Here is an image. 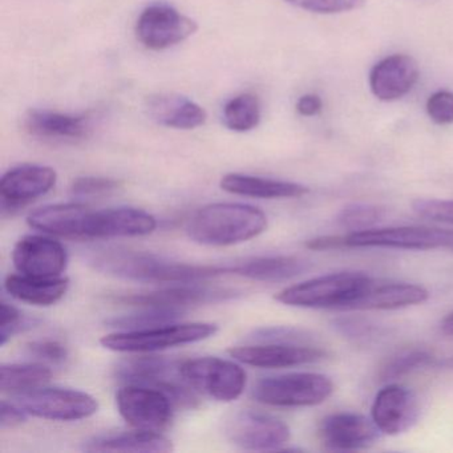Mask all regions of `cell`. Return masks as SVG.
Wrapping results in <instances>:
<instances>
[{
    "label": "cell",
    "mask_w": 453,
    "mask_h": 453,
    "mask_svg": "<svg viewBox=\"0 0 453 453\" xmlns=\"http://www.w3.org/2000/svg\"><path fill=\"white\" fill-rule=\"evenodd\" d=\"M221 188L222 190L232 195L265 198V200L296 198L309 193V188L296 182L241 173H230L222 177Z\"/></svg>",
    "instance_id": "83f0119b"
},
{
    "label": "cell",
    "mask_w": 453,
    "mask_h": 453,
    "mask_svg": "<svg viewBox=\"0 0 453 453\" xmlns=\"http://www.w3.org/2000/svg\"><path fill=\"white\" fill-rule=\"evenodd\" d=\"M333 392V380L323 373L293 372L262 379L254 387L253 397L272 407H314Z\"/></svg>",
    "instance_id": "5b68a950"
},
{
    "label": "cell",
    "mask_w": 453,
    "mask_h": 453,
    "mask_svg": "<svg viewBox=\"0 0 453 453\" xmlns=\"http://www.w3.org/2000/svg\"><path fill=\"white\" fill-rule=\"evenodd\" d=\"M432 355L426 349H411L389 359L383 365L379 373V378L383 381L396 380L408 373L413 372L418 368L431 365Z\"/></svg>",
    "instance_id": "d6a6232c"
},
{
    "label": "cell",
    "mask_w": 453,
    "mask_h": 453,
    "mask_svg": "<svg viewBox=\"0 0 453 453\" xmlns=\"http://www.w3.org/2000/svg\"><path fill=\"white\" fill-rule=\"evenodd\" d=\"M249 339L257 343L307 344L312 341V335L309 331L293 326H272L258 328Z\"/></svg>",
    "instance_id": "836d02e7"
},
{
    "label": "cell",
    "mask_w": 453,
    "mask_h": 453,
    "mask_svg": "<svg viewBox=\"0 0 453 453\" xmlns=\"http://www.w3.org/2000/svg\"><path fill=\"white\" fill-rule=\"evenodd\" d=\"M52 378V371L43 363H10L0 368V389L19 395L43 387Z\"/></svg>",
    "instance_id": "f1b7e54d"
},
{
    "label": "cell",
    "mask_w": 453,
    "mask_h": 453,
    "mask_svg": "<svg viewBox=\"0 0 453 453\" xmlns=\"http://www.w3.org/2000/svg\"><path fill=\"white\" fill-rule=\"evenodd\" d=\"M87 452H171L173 444L160 432L134 431L102 434L84 444Z\"/></svg>",
    "instance_id": "484cf974"
},
{
    "label": "cell",
    "mask_w": 453,
    "mask_h": 453,
    "mask_svg": "<svg viewBox=\"0 0 453 453\" xmlns=\"http://www.w3.org/2000/svg\"><path fill=\"white\" fill-rule=\"evenodd\" d=\"M237 296V291L232 290V288H209V286L182 283L181 286H172V288L152 291V293L120 296L118 301L124 304L142 307V309H164L182 311L187 307L229 301V299L235 298Z\"/></svg>",
    "instance_id": "4fadbf2b"
},
{
    "label": "cell",
    "mask_w": 453,
    "mask_h": 453,
    "mask_svg": "<svg viewBox=\"0 0 453 453\" xmlns=\"http://www.w3.org/2000/svg\"><path fill=\"white\" fill-rule=\"evenodd\" d=\"M27 421V412L19 404L4 400L0 404V428H17Z\"/></svg>",
    "instance_id": "b9f144b4"
},
{
    "label": "cell",
    "mask_w": 453,
    "mask_h": 453,
    "mask_svg": "<svg viewBox=\"0 0 453 453\" xmlns=\"http://www.w3.org/2000/svg\"><path fill=\"white\" fill-rule=\"evenodd\" d=\"M441 331L445 335L453 336V312H450L449 315H447V317L442 319Z\"/></svg>",
    "instance_id": "ee69618b"
},
{
    "label": "cell",
    "mask_w": 453,
    "mask_h": 453,
    "mask_svg": "<svg viewBox=\"0 0 453 453\" xmlns=\"http://www.w3.org/2000/svg\"><path fill=\"white\" fill-rule=\"evenodd\" d=\"M437 365H439V367L450 368V370H452V368H453V357H447V359H444V360H440V362L437 363Z\"/></svg>",
    "instance_id": "f6af8a7d"
},
{
    "label": "cell",
    "mask_w": 453,
    "mask_h": 453,
    "mask_svg": "<svg viewBox=\"0 0 453 453\" xmlns=\"http://www.w3.org/2000/svg\"><path fill=\"white\" fill-rule=\"evenodd\" d=\"M25 124L33 136L44 140H81L92 132L88 115H68L50 110L28 111Z\"/></svg>",
    "instance_id": "7402d4cb"
},
{
    "label": "cell",
    "mask_w": 453,
    "mask_h": 453,
    "mask_svg": "<svg viewBox=\"0 0 453 453\" xmlns=\"http://www.w3.org/2000/svg\"><path fill=\"white\" fill-rule=\"evenodd\" d=\"M334 325L338 328L339 333L351 339L371 338L376 331L371 323L363 319H355V318H339Z\"/></svg>",
    "instance_id": "60d3db41"
},
{
    "label": "cell",
    "mask_w": 453,
    "mask_h": 453,
    "mask_svg": "<svg viewBox=\"0 0 453 453\" xmlns=\"http://www.w3.org/2000/svg\"><path fill=\"white\" fill-rule=\"evenodd\" d=\"M323 103L318 95H304L296 103V111L299 115L306 116V118H311V116H317L322 111Z\"/></svg>",
    "instance_id": "7bdbcfd3"
},
{
    "label": "cell",
    "mask_w": 453,
    "mask_h": 453,
    "mask_svg": "<svg viewBox=\"0 0 453 453\" xmlns=\"http://www.w3.org/2000/svg\"><path fill=\"white\" fill-rule=\"evenodd\" d=\"M145 111L155 123L184 131L203 127L208 119L200 104L181 95H152L145 100Z\"/></svg>",
    "instance_id": "ffe728a7"
},
{
    "label": "cell",
    "mask_w": 453,
    "mask_h": 453,
    "mask_svg": "<svg viewBox=\"0 0 453 453\" xmlns=\"http://www.w3.org/2000/svg\"><path fill=\"white\" fill-rule=\"evenodd\" d=\"M420 413L418 396L402 384L389 383L376 394L371 418L381 434H404L415 426Z\"/></svg>",
    "instance_id": "7c38bea8"
},
{
    "label": "cell",
    "mask_w": 453,
    "mask_h": 453,
    "mask_svg": "<svg viewBox=\"0 0 453 453\" xmlns=\"http://www.w3.org/2000/svg\"><path fill=\"white\" fill-rule=\"evenodd\" d=\"M156 227L155 217L142 209L121 206L92 211L87 221L84 240L142 237L155 232Z\"/></svg>",
    "instance_id": "2e32d148"
},
{
    "label": "cell",
    "mask_w": 453,
    "mask_h": 453,
    "mask_svg": "<svg viewBox=\"0 0 453 453\" xmlns=\"http://www.w3.org/2000/svg\"><path fill=\"white\" fill-rule=\"evenodd\" d=\"M225 436L245 450H278L291 437L288 424L258 411L243 410L227 418Z\"/></svg>",
    "instance_id": "30bf717a"
},
{
    "label": "cell",
    "mask_w": 453,
    "mask_h": 453,
    "mask_svg": "<svg viewBox=\"0 0 453 453\" xmlns=\"http://www.w3.org/2000/svg\"><path fill=\"white\" fill-rule=\"evenodd\" d=\"M55 169L26 164L10 169L0 180V197L4 211H17L47 195L57 185Z\"/></svg>",
    "instance_id": "9a60e30c"
},
{
    "label": "cell",
    "mask_w": 453,
    "mask_h": 453,
    "mask_svg": "<svg viewBox=\"0 0 453 453\" xmlns=\"http://www.w3.org/2000/svg\"><path fill=\"white\" fill-rule=\"evenodd\" d=\"M181 311L164 309H144L139 314L123 315L108 320V325L120 328L121 331L142 330L155 326L174 323L179 319Z\"/></svg>",
    "instance_id": "4dcf8cb0"
},
{
    "label": "cell",
    "mask_w": 453,
    "mask_h": 453,
    "mask_svg": "<svg viewBox=\"0 0 453 453\" xmlns=\"http://www.w3.org/2000/svg\"><path fill=\"white\" fill-rule=\"evenodd\" d=\"M412 209L418 216L431 221L453 224V201L445 200H415Z\"/></svg>",
    "instance_id": "f35d334b"
},
{
    "label": "cell",
    "mask_w": 453,
    "mask_h": 453,
    "mask_svg": "<svg viewBox=\"0 0 453 453\" xmlns=\"http://www.w3.org/2000/svg\"><path fill=\"white\" fill-rule=\"evenodd\" d=\"M288 4L317 14H336L359 9L365 0H285Z\"/></svg>",
    "instance_id": "8d00e7d4"
},
{
    "label": "cell",
    "mask_w": 453,
    "mask_h": 453,
    "mask_svg": "<svg viewBox=\"0 0 453 453\" xmlns=\"http://www.w3.org/2000/svg\"><path fill=\"white\" fill-rule=\"evenodd\" d=\"M219 333L214 323H166L142 330L120 331L103 336L102 346L126 354H150L172 347L197 343Z\"/></svg>",
    "instance_id": "277c9868"
},
{
    "label": "cell",
    "mask_w": 453,
    "mask_h": 453,
    "mask_svg": "<svg viewBox=\"0 0 453 453\" xmlns=\"http://www.w3.org/2000/svg\"><path fill=\"white\" fill-rule=\"evenodd\" d=\"M12 262L20 274L33 277H62L68 254L59 241L46 235H25L12 251Z\"/></svg>",
    "instance_id": "5bb4252c"
},
{
    "label": "cell",
    "mask_w": 453,
    "mask_h": 453,
    "mask_svg": "<svg viewBox=\"0 0 453 453\" xmlns=\"http://www.w3.org/2000/svg\"><path fill=\"white\" fill-rule=\"evenodd\" d=\"M267 229L261 209L246 203H219L203 206L188 221L190 240L206 246H230L258 237Z\"/></svg>",
    "instance_id": "7a4b0ae2"
},
{
    "label": "cell",
    "mask_w": 453,
    "mask_h": 453,
    "mask_svg": "<svg viewBox=\"0 0 453 453\" xmlns=\"http://www.w3.org/2000/svg\"><path fill=\"white\" fill-rule=\"evenodd\" d=\"M225 127L230 131H253L261 121V104L258 97L251 94H241L225 104L222 112Z\"/></svg>",
    "instance_id": "f546056e"
},
{
    "label": "cell",
    "mask_w": 453,
    "mask_h": 453,
    "mask_svg": "<svg viewBox=\"0 0 453 453\" xmlns=\"http://www.w3.org/2000/svg\"><path fill=\"white\" fill-rule=\"evenodd\" d=\"M180 376L193 388L219 402H233L242 395L246 372L233 360L203 357L184 360L179 365Z\"/></svg>",
    "instance_id": "52a82bcc"
},
{
    "label": "cell",
    "mask_w": 453,
    "mask_h": 453,
    "mask_svg": "<svg viewBox=\"0 0 453 453\" xmlns=\"http://www.w3.org/2000/svg\"><path fill=\"white\" fill-rule=\"evenodd\" d=\"M372 282L362 272L333 273L288 286L275 299L286 306L303 309L351 310Z\"/></svg>",
    "instance_id": "3957f363"
},
{
    "label": "cell",
    "mask_w": 453,
    "mask_h": 453,
    "mask_svg": "<svg viewBox=\"0 0 453 453\" xmlns=\"http://www.w3.org/2000/svg\"><path fill=\"white\" fill-rule=\"evenodd\" d=\"M15 399L26 412L46 420H83L99 411V403L92 395L59 387H39L15 395Z\"/></svg>",
    "instance_id": "ba28073f"
},
{
    "label": "cell",
    "mask_w": 453,
    "mask_h": 453,
    "mask_svg": "<svg viewBox=\"0 0 453 453\" xmlns=\"http://www.w3.org/2000/svg\"><path fill=\"white\" fill-rule=\"evenodd\" d=\"M383 208L371 203H349L339 211L336 222L344 229L351 232H362L371 229L384 217Z\"/></svg>",
    "instance_id": "1f68e13d"
},
{
    "label": "cell",
    "mask_w": 453,
    "mask_h": 453,
    "mask_svg": "<svg viewBox=\"0 0 453 453\" xmlns=\"http://www.w3.org/2000/svg\"><path fill=\"white\" fill-rule=\"evenodd\" d=\"M230 357L258 368H288L310 365L326 357L319 347L310 344L258 343L232 347Z\"/></svg>",
    "instance_id": "e0dca14e"
},
{
    "label": "cell",
    "mask_w": 453,
    "mask_h": 453,
    "mask_svg": "<svg viewBox=\"0 0 453 453\" xmlns=\"http://www.w3.org/2000/svg\"><path fill=\"white\" fill-rule=\"evenodd\" d=\"M309 264L290 256L256 257L229 265V274L258 282H285L303 274Z\"/></svg>",
    "instance_id": "4316f807"
},
{
    "label": "cell",
    "mask_w": 453,
    "mask_h": 453,
    "mask_svg": "<svg viewBox=\"0 0 453 453\" xmlns=\"http://www.w3.org/2000/svg\"><path fill=\"white\" fill-rule=\"evenodd\" d=\"M70 288L67 277H33L10 274L4 280V290L18 301L34 306H52L65 298Z\"/></svg>",
    "instance_id": "603a6c76"
},
{
    "label": "cell",
    "mask_w": 453,
    "mask_h": 453,
    "mask_svg": "<svg viewBox=\"0 0 453 453\" xmlns=\"http://www.w3.org/2000/svg\"><path fill=\"white\" fill-rule=\"evenodd\" d=\"M91 211L83 203H58L34 211L28 216L27 222L34 229L47 234L84 240L86 225Z\"/></svg>",
    "instance_id": "44dd1931"
},
{
    "label": "cell",
    "mask_w": 453,
    "mask_h": 453,
    "mask_svg": "<svg viewBox=\"0 0 453 453\" xmlns=\"http://www.w3.org/2000/svg\"><path fill=\"white\" fill-rule=\"evenodd\" d=\"M428 299L429 291L415 283L372 282L351 310H396L416 306Z\"/></svg>",
    "instance_id": "d4e9b609"
},
{
    "label": "cell",
    "mask_w": 453,
    "mask_h": 453,
    "mask_svg": "<svg viewBox=\"0 0 453 453\" xmlns=\"http://www.w3.org/2000/svg\"><path fill=\"white\" fill-rule=\"evenodd\" d=\"M197 30L196 20L168 4L147 7L136 23L137 39L153 51L177 46L195 35Z\"/></svg>",
    "instance_id": "8fae6325"
},
{
    "label": "cell",
    "mask_w": 453,
    "mask_h": 453,
    "mask_svg": "<svg viewBox=\"0 0 453 453\" xmlns=\"http://www.w3.org/2000/svg\"><path fill=\"white\" fill-rule=\"evenodd\" d=\"M418 63L408 55H391L373 65L370 73V88L373 96L383 102L402 99L418 83Z\"/></svg>",
    "instance_id": "d6986e66"
},
{
    "label": "cell",
    "mask_w": 453,
    "mask_h": 453,
    "mask_svg": "<svg viewBox=\"0 0 453 453\" xmlns=\"http://www.w3.org/2000/svg\"><path fill=\"white\" fill-rule=\"evenodd\" d=\"M2 320H0V346H6L7 342L17 335L26 327H30L31 322L26 319L25 315L7 302H2V310H0Z\"/></svg>",
    "instance_id": "74e56055"
},
{
    "label": "cell",
    "mask_w": 453,
    "mask_h": 453,
    "mask_svg": "<svg viewBox=\"0 0 453 453\" xmlns=\"http://www.w3.org/2000/svg\"><path fill=\"white\" fill-rule=\"evenodd\" d=\"M119 412L134 428L160 432L171 424L173 402L157 387L126 384L116 394Z\"/></svg>",
    "instance_id": "9c48e42d"
},
{
    "label": "cell",
    "mask_w": 453,
    "mask_h": 453,
    "mask_svg": "<svg viewBox=\"0 0 453 453\" xmlns=\"http://www.w3.org/2000/svg\"><path fill=\"white\" fill-rule=\"evenodd\" d=\"M342 249L380 248L426 251H453V229L428 226L384 227L341 235Z\"/></svg>",
    "instance_id": "8992f818"
},
{
    "label": "cell",
    "mask_w": 453,
    "mask_h": 453,
    "mask_svg": "<svg viewBox=\"0 0 453 453\" xmlns=\"http://www.w3.org/2000/svg\"><path fill=\"white\" fill-rule=\"evenodd\" d=\"M120 187V182L108 177H79L73 182L71 193L76 197H94L110 195Z\"/></svg>",
    "instance_id": "d590c367"
},
{
    "label": "cell",
    "mask_w": 453,
    "mask_h": 453,
    "mask_svg": "<svg viewBox=\"0 0 453 453\" xmlns=\"http://www.w3.org/2000/svg\"><path fill=\"white\" fill-rule=\"evenodd\" d=\"M95 269L113 277L144 283H193L229 274V265H190L128 249H103L89 257Z\"/></svg>",
    "instance_id": "6da1fadb"
},
{
    "label": "cell",
    "mask_w": 453,
    "mask_h": 453,
    "mask_svg": "<svg viewBox=\"0 0 453 453\" xmlns=\"http://www.w3.org/2000/svg\"><path fill=\"white\" fill-rule=\"evenodd\" d=\"M426 112L434 123L445 126L453 123V94L448 91L434 92L426 102Z\"/></svg>",
    "instance_id": "ab89813d"
},
{
    "label": "cell",
    "mask_w": 453,
    "mask_h": 453,
    "mask_svg": "<svg viewBox=\"0 0 453 453\" xmlns=\"http://www.w3.org/2000/svg\"><path fill=\"white\" fill-rule=\"evenodd\" d=\"M378 426L372 418L355 412H338L326 416L319 426V436L331 450H359L379 439Z\"/></svg>",
    "instance_id": "ac0fdd59"
},
{
    "label": "cell",
    "mask_w": 453,
    "mask_h": 453,
    "mask_svg": "<svg viewBox=\"0 0 453 453\" xmlns=\"http://www.w3.org/2000/svg\"><path fill=\"white\" fill-rule=\"evenodd\" d=\"M180 362L156 355H139L123 360L116 368V376L126 384L157 387L163 388L171 381L181 378Z\"/></svg>",
    "instance_id": "cb8c5ba5"
},
{
    "label": "cell",
    "mask_w": 453,
    "mask_h": 453,
    "mask_svg": "<svg viewBox=\"0 0 453 453\" xmlns=\"http://www.w3.org/2000/svg\"><path fill=\"white\" fill-rule=\"evenodd\" d=\"M28 355L35 357L39 362L50 363V365H60L68 357V349L59 341L54 339H41L34 341L26 347Z\"/></svg>",
    "instance_id": "e575fe53"
}]
</instances>
